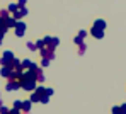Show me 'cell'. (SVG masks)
Here are the masks:
<instances>
[{"mask_svg": "<svg viewBox=\"0 0 126 114\" xmlns=\"http://www.w3.org/2000/svg\"><path fill=\"white\" fill-rule=\"evenodd\" d=\"M24 73V71H22ZM36 80L34 78H27V77H24V75H21V89H24V90H34L36 89Z\"/></svg>", "mask_w": 126, "mask_h": 114, "instance_id": "cell-1", "label": "cell"}, {"mask_svg": "<svg viewBox=\"0 0 126 114\" xmlns=\"http://www.w3.org/2000/svg\"><path fill=\"white\" fill-rule=\"evenodd\" d=\"M21 89V78H9V84L5 85V90H17Z\"/></svg>", "mask_w": 126, "mask_h": 114, "instance_id": "cell-2", "label": "cell"}, {"mask_svg": "<svg viewBox=\"0 0 126 114\" xmlns=\"http://www.w3.org/2000/svg\"><path fill=\"white\" fill-rule=\"evenodd\" d=\"M12 60H14V53H12V51H5V53L2 55V60H0V63L9 67V65L12 63Z\"/></svg>", "mask_w": 126, "mask_h": 114, "instance_id": "cell-3", "label": "cell"}, {"mask_svg": "<svg viewBox=\"0 0 126 114\" xmlns=\"http://www.w3.org/2000/svg\"><path fill=\"white\" fill-rule=\"evenodd\" d=\"M14 29H16V36L22 38V36H24V31H26V24L21 22V21H16V26H14Z\"/></svg>", "mask_w": 126, "mask_h": 114, "instance_id": "cell-4", "label": "cell"}, {"mask_svg": "<svg viewBox=\"0 0 126 114\" xmlns=\"http://www.w3.org/2000/svg\"><path fill=\"white\" fill-rule=\"evenodd\" d=\"M24 15H27V9H26V7H19V9H17V10H16V12L12 14V17H14L16 21L22 19Z\"/></svg>", "mask_w": 126, "mask_h": 114, "instance_id": "cell-5", "label": "cell"}, {"mask_svg": "<svg viewBox=\"0 0 126 114\" xmlns=\"http://www.w3.org/2000/svg\"><path fill=\"white\" fill-rule=\"evenodd\" d=\"M39 53H41L43 58H48V60H53V58H55V55H53V49H49V48H46V46L39 49Z\"/></svg>", "mask_w": 126, "mask_h": 114, "instance_id": "cell-6", "label": "cell"}, {"mask_svg": "<svg viewBox=\"0 0 126 114\" xmlns=\"http://www.w3.org/2000/svg\"><path fill=\"white\" fill-rule=\"evenodd\" d=\"M90 34H92L94 38H97V39H102V38H104V29H99V27H94V26H92Z\"/></svg>", "mask_w": 126, "mask_h": 114, "instance_id": "cell-7", "label": "cell"}, {"mask_svg": "<svg viewBox=\"0 0 126 114\" xmlns=\"http://www.w3.org/2000/svg\"><path fill=\"white\" fill-rule=\"evenodd\" d=\"M0 75H2V77H5V78H10V75H12V68H10V67H7V65H2Z\"/></svg>", "mask_w": 126, "mask_h": 114, "instance_id": "cell-8", "label": "cell"}, {"mask_svg": "<svg viewBox=\"0 0 126 114\" xmlns=\"http://www.w3.org/2000/svg\"><path fill=\"white\" fill-rule=\"evenodd\" d=\"M3 24H5V27H7V29H10V27H14V26H16V19H14L12 15H9L7 19H3Z\"/></svg>", "mask_w": 126, "mask_h": 114, "instance_id": "cell-9", "label": "cell"}, {"mask_svg": "<svg viewBox=\"0 0 126 114\" xmlns=\"http://www.w3.org/2000/svg\"><path fill=\"white\" fill-rule=\"evenodd\" d=\"M31 100H22V107H21V111L22 113H29L31 111Z\"/></svg>", "mask_w": 126, "mask_h": 114, "instance_id": "cell-10", "label": "cell"}, {"mask_svg": "<svg viewBox=\"0 0 126 114\" xmlns=\"http://www.w3.org/2000/svg\"><path fill=\"white\" fill-rule=\"evenodd\" d=\"M94 27H99V29H106V21H102V19H97V21L94 22Z\"/></svg>", "mask_w": 126, "mask_h": 114, "instance_id": "cell-11", "label": "cell"}, {"mask_svg": "<svg viewBox=\"0 0 126 114\" xmlns=\"http://www.w3.org/2000/svg\"><path fill=\"white\" fill-rule=\"evenodd\" d=\"M39 99H41V95L38 92L32 90V94H31V102H39Z\"/></svg>", "mask_w": 126, "mask_h": 114, "instance_id": "cell-12", "label": "cell"}, {"mask_svg": "<svg viewBox=\"0 0 126 114\" xmlns=\"http://www.w3.org/2000/svg\"><path fill=\"white\" fill-rule=\"evenodd\" d=\"M9 17V9H2L0 10V19L3 21V19H7Z\"/></svg>", "mask_w": 126, "mask_h": 114, "instance_id": "cell-13", "label": "cell"}, {"mask_svg": "<svg viewBox=\"0 0 126 114\" xmlns=\"http://www.w3.org/2000/svg\"><path fill=\"white\" fill-rule=\"evenodd\" d=\"M39 102H41V104H48V102H49V95H46V94H44V95H41Z\"/></svg>", "mask_w": 126, "mask_h": 114, "instance_id": "cell-14", "label": "cell"}, {"mask_svg": "<svg viewBox=\"0 0 126 114\" xmlns=\"http://www.w3.org/2000/svg\"><path fill=\"white\" fill-rule=\"evenodd\" d=\"M17 9H19V5H17V3H10V5H9V12H12V14H14Z\"/></svg>", "mask_w": 126, "mask_h": 114, "instance_id": "cell-15", "label": "cell"}, {"mask_svg": "<svg viewBox=\"0 0 126 114\" xmlns=\"http://www.w3.org/2000/svg\"><path fill=\"white\" fill-rule=\"evenodd\" d=\"M111 114H123V111H121V107H118V106H116V107H112V109H111Z\"/></svg>", "mask_w": 126, "mask_h": 114, "instance_id": "cell-16", "label": "cell"}, {"mask_svg": "<svg viewBox=\"0 0 126 114\" xmlns=\"http://www.w3.org/2000/svg\"><path fill=\"white\" fill-rule=\"evenodd\" d=\"M73 43H75V44L79 46V44H82V43H84V39H82V38H80V36H77V38H75V39H73Z\"/></svg>", "mask_w": 126, "mask_h": 114, "instance_id": "cell-17", "label": "cell"}, {"mask_svg": "<svg viewBox=\"0 0 126 114\" xmlns=\"http://www.w3.org/2000/svg\"><path fill=\"white\" fill-rule=\"evenodd\" d=\"M36 48H38V49H41V48H44V41H43V39H39V41H36Z\"/></svg>", "mask_w": 126, "mask_h": 114, "instance_id": "cell-18", "label": "cell"}, {"mask_svg": "<svg viewBox=\"0 0 126 114\" xmlns=\"http://www.w3.org/2000/svg\"><path fill=\"white\" fill-rule=\"evenodd\" d=\"M49 61H51V60H48V58H43V60H41V67H48V65H49Z\"/></svg>", "mask_w": 126, "mask_h": 114, "instance_id": "cell-19", "label": "cell"}, {"mask_svg": "<svg viewBox=\"0 0 126 114\" xmlns=\"http://www.w3.org/2000/svg\"><path fill=\"white\" fill-rule=\"evenodd\" d=\"M9 113H10V111H9L5 106H0V114H9Z\"/></svg>", "mask_w": 126, "mask_h": 114, "instance_id": "cell-20", "label": "cell"}, {"mask_svg": "<svg viewBox=\"0 0 126 114\" xmlns=\"http://www.w3.org/2000/svg\"><path fill=\"white\" fill-rule=\"evenodd\" d=\"M14 107H16V109H21L22 107V100H16V102H14Z\"/></svg>", "mask_w": 126, "mask_h": 114, "instance_id": "cell-21", "label": "cell"}, {"mask_svg": "<svg viewBox=\"0 0 126 114\" xmlns=\"http://www.w3.org/2000/svg\"><path fill=\"white\" fill-rule=\"evenodd\" d=\"M27 48H29V49H31V51H36V49H38V48H36V44H34V43H27Z\"/></svg>", "mask_w": 126, "mask_h": 114, "instance_id": "cell-22", "label": "cell"}, {"mask_svg": "<svg viewBox=\"0 0 126 114\" xmlns=\"http://www.w3.org/2000/svg\"><path fill=\"white\" fill-rule=\"evenodd\" d=\"M85 51V44L82 43V44H79V53H84Z\"/></svg>", "mask_w": 126, "mask_h": 114, "instance_id": "cell-23", "label": "cell"}, {"mask_svg": "<svg viewBox=\"0 0 126 114\" xmlns=\"http://www.w3.org/2000/svg\"><path fill=\"white\" fill-rule=\"evenodd\" d=\"M9 114H21V109H16V107H14V109H12Z\"/></svg>", "mask_w": 126, "mask_h": 114, "instance_id": "cell-24", "label": "cell"}, {"mask_svg": "<svg viewBox=\"0 0 126 114\" xmlns=\"http://www.w3.org/2000/svg\"><path fill=\"white\" fill-rule=\"evenodd\" d=\"M44 94H46V95H53V89H46Z\"/></svg>", "mask_w": 126, "mask_h": 114, "instance_id": "cell-25", "label": "cell"}, {"mask_svg": "<svg viewBox=\"0 0 126 114\" xmlns=\"http://www.w3.org/2000/svg\"><path fill=\"white\" fill-rule=\"evenodd\" d=\"M79 36H80V38H82V39H84L85 36H87V32H85V31H80V32H79Z\"/></svg>", "mask_w": 126, "mask_h": 114, "instance_id": "cell-26", "label": "cell"}, {"mask_svg": "<svg viewBox=\"0 0 126 114\" xmlns=\"http://www.w3.org/2000/svg\"><path fill=\"white\" fill-rule=\"evenodd\" d=\"M17 5H19V7H24V5H26V0H19V3H17Z\"/></svg>", "mask_w": 126, "mask_h": 114, "instance_id": "cell-27", "label": "cell"}, {"mask_svg": "<svg viewBox=\"0 0 126 114\" xmlns=\"http://www.w3.org/2000/svg\"><path fill=\"white\" fill-rule=\"evenodd\" d=\"M121 107V111H123V114H126V104H123V106H119Z\"/></svg>", "mask_w": 126, "mask_h": 114, "instance_id": "cell-28", "label": "cell"}]
</instances>
